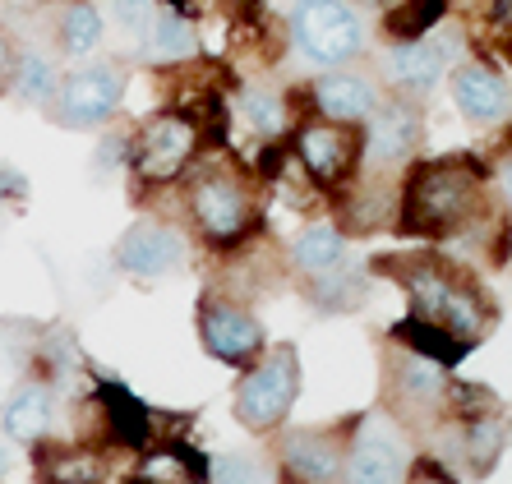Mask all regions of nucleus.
Segmentation results:
<instances>
[{"instance_id":"obj_1","label":"nucleus","mask_w":512,"mask_h":484,"mask_svg":"<svg viewBox=\"0 0 512 484\" xmlns=\"http://www.w3.org/2000/svg\"><path fill=\"white\" fill-rule=\"evenodd\" d=\"M489 166L471 153L416 162L397 185V231L416 240H453L485 217Z\"/></svg>"},{"instance_id":"obj_2","label":"nucleus","mask_w":512,"mask_h":484,"mask_svg":"<svg viewBox=\"0 0 512 484\" xmlns=\"http://www.w3.org/2000/svg\"><path fill=\"white\" fill-rule=\"evenodd\" d=\"M180 208H185V231L213 254H236L263 226L254 176L213 148L180 180Z\"/></svg>"},{"instance_id":"obj_3","label":"nucleus","mask_w":512,"mask_h":484,"mask_svg":"<svg viewBox=\"0 0 512 484\" xmlns=\"http://www.w3.org/2000/svg\"><path fill=\"white\" fill-rule=\"evenodd\" d=\"M379 272H388L397 286L406 291L411 314L462 337L466 346H480L499 319V309L489 300V291L462 272L457 263H448L443 254H397V259H379Z\"/></svg>"},{"instance_id":"obj_4","label":"nucleus","mask_w":512,"mask_h":484,"mask_svg":"<svg viewBox=\"0 0 512 484\" xmlns=\"http://www.w3.org/2000/svg\"><path fill=\"white\" fill-rule=\"evenodd\" d=\"M203 153H208V139H203L194 111L162 107L153 116H143L130 130L125 171H130L139 194H162V189H176L180 180L190 176Z\"/></svg>"},{"instance_id":"obj_5","label":"nucleus","mask_w":512,"mask_h":484,"mask_svg":"<svg viewBox=\"0 0 512 484\" xmlns=\"http://www.w3.org/2000/svg\"><path fill=\"white\" fill-rule=\"evenodd\" d=\"M300 397V351L296 342H268L254 365L240 369L236 392H231V415L236 425L254 438H273L291 425Z\"/></svg>"},{"instance_id":"obj_6","label":"nucleus","mask_w":512,"mask_h":484,"mask_svg":"<svg viewBox=\"0 0 512 484\" xmlns=\"http://www.w3.org/2000/svg\"><path fill=\"white\" fill-rule=\"evenodd\" d=\"M448 397H453V369L420 360L406 346H383V406L416 434V443H425L448 420Z\"/></svg>"},{"instance_id":"obj_7","label":"nucleus","mask_w":512,"mask_h":484,"mask_svg":"<svg viewBox=\"0 0 512 484\" xmlns=\"http://www.w3.org/2000/svg\"><path fill=\"white\" fill-rule=\"evenodd\" d=\"M416 457H420L416 434L379 402L370 411L351 415L342 484H406Z\"/></svg>"},{"instance_id":"obj_8","label":"nucleus","mask_w":512,"mask_h":484,"mask_svg":"<svg viewBox=\"0 0 512 484\" xmlns=\"http://www.w3.org/2000/svg\"><path fill=\"white\" fill-rule=\"evenodd\" d=\"M125 93H130V65L125 60H84V65L60 74L47 120L70 134L107 130L125 107Z\"/></svg>"},{"instance_id":"obj_9","label":"nucleus","mask_w":512,"mask_h":484,"mask_svg":"<svg viewBox=\"0 0 512 484\" xmlns=\"http://www.w3.org/2000/svg\"><path fill=\"white\" fill-rule=\"evenodd\" d=\"M286 33H291V47L319 70H342L370 47L365 14L351 0H296Z\"/></svg>"},{"instance_id":"obj_10","label":"nucleus","mask_w":512,"mask_h":484,"mask_svg":"<svg viewBox=\"0 0 512 484\" xmlns=\"http://www.w3.org/2000/svg\"><path fill=\"white\" fill-rule=\"evenodd\" d=\"M425 143V111L416 97H383L374 116L360 125V176L402 185V176L420 162Z\"/></svg>"},{"instance_id":"obj_11","label":"nucleus","mask_w":512,"mask_h":484,"mask_svg":"<svg viewBox=\"0 0 512 484\" xmlns=\"http://www.w3.org/2000/svg\"><path fill=\"white\" fill-rule=\"evenodd\" d=\"M286 148H291V162L310 176L314 189L342 194L360 176V125H337V120L305 116L291 125Z\"/></svg>"},{"instance_id":"obj_12","label":"nucleus","mask_w":512,"mask_h":484,"mask_svg":"<svg viewBox=\"0 0 512 484\" xmlns=\"http://www.w3.org/2000/svg\"><path fill=\"white\" fill-rule=\"evenodd\" d=\"M194 328H199V346L213 355L217 365L245 369L254 365L268 346V328L245 300L227 296V291H203L199 309H194Z\"/></svg>"},{"instance_id":"obj_13","label":"nucleus","mask_w":512,"mask_h":484,"mask_svg":"<svg viewBox=\"0 0 512 484\" xmlns=\"http://www.w3.org/2000/svg\"><path fill=\"white\" fill-rule=\"evenodd\" d=\"M190 249H194V236L180 222L139 217V222L111 245V263H116V272L134 277V282H162V277H176V272L190 263Z\"/></svg>"},{"instance_id":"obj_14","label":"nucleus","mask_w":512,"mask_h":484,"mask_svg":"<svg viewBox=\"0 0 512 484\" xmlns=\"http://www.w3.org/2000/svg\"><path fill=\"white\" fill-rule=\"evenodd\" d=\"M466 37L462 33H425L411 42H388L379 56V79L393 88L397 97H420L429 93L443 74H453L462 65Z\"/></svg>"},{"instance_id":"obj_15","label":"nucleus","mask_w":512,"mask_h":484,"mask_svg":"<svg viewBox=\"0 0 512 484\" xmlns=\"http://www.w3.org/2000/svg\"><path fill=\"white\" fill-rule=\"evenodd\" d=\"M93 411L102 415V443L116 452H148L162 438H176L180 425H167L162 411H153L148 402H139L116 374L93 378Z\"/></svg>"},{"instance_id":"obj_16","label":"nucleus","mask_w":512,"mask_h":484,"mask_svg":"<svg viewBox=\"0 0 512 484\" xmlns=\"http://www.w3.org/2000/svg\"><path fill=\"white\" fill-rule=\"evenodd\" d=\"M346 429H351V415L337 425H286L282 434H273V457L282 475L300 484H342Z\"/></svg>"},{"instance_id":"obj_17","label":"nucleus","mask_w":512,"mask_h":484,"mask_svg":"<svg viewBox=\"0 0 512 484\" xmlns=\"http://www.w3.org/2000/svg\"><path fill=\"white\" fill-rule=\"evenodd\" d=\"M56 425H60V388L47 383L37 374H24L5 392L0 402V438L14 443V448H37L56 438Z\"/></svg>"},{"instance_id":"obj_18","label":"nucleus","mask_w":512,"mask_h":484,"mask_svg":"<svg viewBox=\"0 0 512 484\" xmlns=\"http://www.w3.org/2000/svg\"><path fill=\"white\" fill-rule=\"evenodd\" d=\"M383 79L370 70H319V79H310L305 88V102H310V116L319 120H337V125H365L374 116V107L383 102Z\"/></svg>"},{"instance_id":"obj_19","label":"nucleus","mask_w":512,"mask_h":484,"mask_svg":"<svg viewBox=\"0 0 512 484\" xmlns=\"http://www.w3.org/2000/svg\"><path fill=\"white\" fill-rule=\"evenodd\" d=\"M33 461V484H111L116 457L107 443H84V438H47L28 448Z\"/></svg>"},{"instance_id":"obj_20","label":"nucleus","mask_w":512,"mask_h":484,"mask_svg":"<svg viewBox=\"0 0 512 484\" xmlns=\"http://www.w3.org/2000/svg\"><path fill=\"white\" fill-rule=\"evenodd\" d=\"M453 107L462 111L466 125L494 130L512 120V83L489 60H462L453 70Z\"/></svg>"},{"instance_id":"obj_21","label":"nucleus","mask_w":512,"mask_h":484,"mask_svg":"<svg viewBox=\"0 0 512 484\" xmlns=\"http://www.w3.org/2000/svg\"><path fill=\"white\" fill-rule=\"evenodd\" d=\"M107 42V14L97 0H60L51 14V51L65 65H84Z\"/></svg>"},{"instance_id":"obj_22","label":"nucleus","mask_w":512,"mask_h":484,"mask_svg":"<svg viewBox=\"0 0 512 484\" xmlns=\"http://www.w3.org/2000/svg\"><path fill=\"white\" fill-rule=\"evenodd\" d=\"M286 263H291V272L300 277V286L319 282V277L337 272L342 263H351V236H346L337 222H310L296 240H291Z\"/></svg>"},{"instance_id":"obj_23","label":"nucleus","mask_w":512,"mask_h":484,"mask_svg":"<svg viewBox=\"0 0 512 484\" xmlns=\"http://www.w3.org/2000/svg\"><path fill=\"white\" fill-rule=\"evenodd\" d=\"M231 107H236V120L259 143H282L286 134H291V125H296V120H291V97L263 79L240 83L236 97H231Z\"/></svg>"},{"instance_id":"obj_24","label":"nucleus","mask_w":512,"mask_h":484,"mask_svg":"<svg viewBox=\"0 0 512 484\" xmlns=\"http://www.w3.org/2000/svg\"><path fill=\"white\" fill-rule=\"evenodd\" d=\"M134 42H139L143 65H157V70L185 65V60L199 56V28H194L190 14H180V10H157L153 24L143 28Z\"/></svg>"},{"instance_id":"obj_25","label":"nucleus","mask_w":512,"mask_h":484,"mask_svg":"<svg viewBox=\"0 0 512 484\" xmlns=\"http://www.w3.org/2000/svg\"><path fill=\"white\" fill-rule=\"evenodd\" d=\"M388 342L406 346L411 355L434 360V365H443V369H457L466 355L476 351V346H466L462 337H453L443 323H429V319H420V314H406L402 323H393V328H388Z\"/></svg>"},{"instance_id":"obj_26","label":"nucleus","mask_w":512,"mask_h":484,"mask_svg":"<svg viewBox=\"0 0 512 484\" xmlns=\"http://www.w3.org/2000/svg\"><path fill=\"white\" fill-rule=\"evenodd\" d=\"M60 74H65V60L47 47H28L19 51V65H14V79H10V93L19 107H33V111H47L51 97L60 88Z\"/></svg>"},{"instance_id":"obj_27","label":"nucleus","mask_w":512,"mask_h":484,"mask_svg":"<svg viewBox=\"0 0 512 484\" xmlns=\"http://www.w3.org/2000/svg\"><path fill=\"white\" fill-rule=\"evenodd\" d=\"M208 484H282V466L273 448H227L213 457Z\"/></svg>"},{"instance_id":"obj_28","label":"nucleus","mask_w":512,"mask_h":484,"mask_svg":"<svg viewBox=\"0 0 512 484\" xmlns=\"http://www.w3.org/2000/svg\"><path fill=\"white\" fill-rule=\"evenodd\" d=\"M300 291H305V300H310L314 309H323V314H346V309H360V300H365V268L351 259L337 272L319 277V282H305Z\"/></svg>"},{"instance_id":"obj_29","label":"nucleus","mask_w":512,"mask_h":484,"mask_svg":"<svg viewBox=\"0 0 512 484\" xmlns=\"http://www.w3.org/2000/svg\"><path fill=\"white\" fill-rule=\"evenodd\" d=\"M453 0H402L397 10H388V42H411L425 37L448 19Z\"/></svg>"},{"instance_id":"obj_30","label":"nucleus","mask_w":512,"mask_h":484,"mask_svg":"<svg viewBox=\"0 0 512 484\" xmlns=\"http://www.w3.org/2000/svg\"><path fill=\"white\" fill-rule=\"evenodd\" d=\"M102 14H107V24L120 28L125 37H139L143 28L153 24L157 0H107V5H102Z\"/></svg>"},{"instance_id":"obj_31","label":"nucleus","mask_w":512,"mask_h":484,"mask_svg":"<svg viewBox=\"0 0 512 484\" xmlns=\"http://www.w3.org/2000/svg\"><path fill=\"white\" fill-rule=\"evenodd\" d=\"M406 484H462V480H457V471L448 466V461H439L434 452H420V457L411 461Z\"/></svg>"},{"instance_id":"obj_32","label":"nucleus","mask_w":512,"mask_h":484,"mask_svg":"<svg viewBox=\"0 0 512 484\" xmlns=\"http://www.w3.org/2000/svg\"><path fill=\"white\" fill-rule=\"evenodd\" d=\"M19 51H24L19 33H14V28L0 19V97L10 93V79H14V65H19Z\"/></svg>"},{"instance_id":"obj_33","label":"nucleus","mask_w":512,"mask_h":484,"mask_svg":"<svg viewBox=\"0 0 512 484\" xmlns=\"http://www.w3.org/2000/svg\"><path fill=\"white\" fill-rule=\"evenodd\" d=\"M489 185H494V194H499L503 213L512 217V143H508V153H503L499 162L489 166Z\"/></svg>"},{"instance_id":"obj_34","label":"nucleus","mask_w":512,"mask_h":484,"mask_svg":"<svg viewBox=\"0 0 512 484\" xmlns=\"http://www.w3.org/2000/svg\"><path fill=\"white\" fill-rule=\"evenodd\" d=\"M489 19L499 28H512V0H489Z\"/></svg>"},{"instance_id":"obj_35","label":"nucleus","mask_w":512,"mask_h":484,"mask_svg":"<svg viewBox=\"0 0 512 484\" xmlns=\"http://www.w3.org/2000/svg\"><path fill=\"white\" fill-rule=\"evenodd\" d=\"M10 466H14V452H10V443L0 438V484H5V475H10Z\"/></svg>"},{"instance_id":"obj_36","label":"nucleus","mask_w":512,"mask_h":484,"mask_svg":"<svg viewBox=\"0 0 512 484\" xmlns=\"http://www.w3.org/2000/svg\"><path fill=\"white\" fill-rule=\"evenodd\" d=\"M157 10H180V14H190V0H157Z\"/></svg>"},{"instance_id":"obj_37","label":"nucleus","mask_w":512,"mask_h":484,"mask_svg":"<svg viewBox=\"0 0 512 484\" xmlns=\"http://www.w3.org/2000/svg\"><path fill=\"white\" fill-rule=\"evenodd\" d=\"M120 484H148V480H143V475H130V480H120Z\"/></svg>"},{"instance_id":"obj_38","label":"nucleus","mask_w":512,"mask_h":484,"mask_svg":"<svg viewBox=\"0 0 512 484\" xmlns=\"http://www.w3.org/2000/svg\"><path fill=\"white\" fill-rule=\"evenodd\" d=\"M282 484H300V480H286V475H282Z\"/></svg>"},{"instance_id":"obj_39","label":"nucleus","mask_w":512,"mask_h":484,"mask_svg":"<svg viewBox=\"0 0 512 484\" xmlns=\"http://www.w3.org/2000/svg\"><path fill=\"white\" fill-rule=\"evenodd\" d=\"M508 143H512V125H508Z\"/></svg>"}]
</instances>
